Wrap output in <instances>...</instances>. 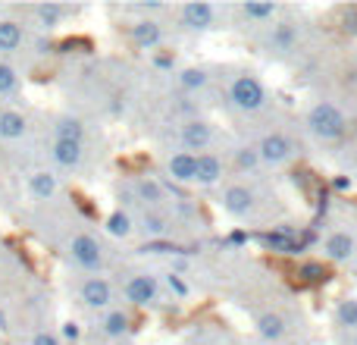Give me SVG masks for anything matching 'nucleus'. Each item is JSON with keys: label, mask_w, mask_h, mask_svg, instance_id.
<instances>
[{"label": "nucleus", "mask_w": 357, "mask_h": 345, "mask_svg": "<svg viewBox=\"0 0 357 345\" xmlns=\"http://www.w3.org/2000/svg\"><path fill=\"white\" fill-rule=\"evenodd\" d=\"M304 119H307L310 135L320 138V142H335V138H342L348 132L345 113H342L333 101H317V104L307 110V117H304Z\"/></svg>", "instance_id": "obj_1"}, {"label": "nucleus", "mask_w": 357, "mask_h": 345, "mask_svg": "<svg viewBox=\"0 0 357 345\" xmlns=\"http://www.w3.org/2000/svg\"><path fill=\"white\" fill-rule=\"evenodd\" d=\"M229 101H232V107H238L245 113H257L266 104V88L257 75H235L232 85H229Z\"/></svg>", "instance_id": "obj_2"}, {"label": "nucleus", "mask_w": 357, "mask_h": 345, "mask_svg": "<svg viewBox=\"0 0 357 345\" xmlns=\"http://www.w3.org/2000/svg\"><path fill=\"white\" fill-rule=\"evenodd\" d=\"M69 258H73L82 270H100V264H104V248H100V242L94 239V235H75V239L69 242Z\"/></svg>", "instance_id": "obj_3"}, {"label": "nucleus", "mask_w": 357, "mask_h": 345, "mask_svg": "<svg viewBox=\"0 0 357 345\" xmlns=\"http://www.w3.org/2000/svg\"><path fill=\"white\" fill-rule=\"evenodd\" d=\"M126 302L135 304V308H148V304L157 302V295H160V283H157V277H151V273H135V277L126 283Z\"/></svg>", "instance_id": "obj_4"}, {"label": "nucleus", "mask_w": 357, "mask_h": 345, "mask_svg": "<svg viewBox=\"0 0 357 345\" xmlns=\"http://www.w3.org/2000/svg\"><path fill=\"white\" fill-rule=\"evenodd\" d=\"M257 154H260V161H264V163H273V167H279V163L291 161V154H295V145H291V138L282 135V132H270V135L260 138Z\"/></svg>", "instance_id": "obj_5"}, {"label": "nucleus", "mask_w": 357, "mask_h": 345, "mask_svg": "<svg viewBox=\"0 0 357 345\" xmlns=\"http://www.w3.org/2000/svg\"><path fill=\"white\" fill-rule=\"evenodd\" d=\"M178 138H182V148L191 151V154H195V151H207L210 142H213V126H210L207 119L191 117V119H185Z\"/></svg>", "instance_id": "obj_6"}, {"label": "nucleus", "mask_w": 357, "mask_h": 345, "mask_svg": "<svg viewBox=\"0 0 357 345\" xmlns=\"http://www.w3.org/2000/svg\"><path fill=\"white\" fill-rule=\"evenodd\" d=\"M257 239L264 242L270 251H276V254H298V251H304V248H307L310 235L291 233V229H276V233H264V235H257Z\"/></svg>", "instance_id": "obj_7"}, {"label": "nucleus", "mask_w": 357, "mask_h": 345, "mask_svg": "<svg viewBox=\"0 0 357 345\" xmlns=\"http://www.w3.org/2000/svg\"><path fill=\"white\" fill-rule=\"evenodd\" d=\"M178 19H182V25L191 31H207L216 25V10L210 3H204V0H191V3H185L182 10H178Z\"/></svg>", "instance_id": "obj_8"}, {"label": "nucleus", "mask_w": 357, "mask_h": 345, "mask_svg": "<svg viewBox=\"0 0 357 345\" xmlns=\"http://www.w3.org/2000/svg\"><path fill=\"white\" fill-rule=\"evenodd\" d=\"M323 251H326L329 260L345 264V260H351L357 254V239L351 233H345V229H335V233H329L326 239H323Z\"/></svg>", "instance_id": "obj_9"}, {"label": "nucleus", "mask_w": 357, "mask_h": 345, "mask_svg": "<svg viewBox=\"0 0 357 345\" xmlns=\"http://www.w3.org/2000/svg\"><path fill=\"white\" fill-rule=\"evenodd\" d=\"M222 210L232 214V216H248L254 210V191L241 182L222 189Z\"/></svg>", "instance_id": "obj_10"}, {"label": "nucleus", "mask_w": 357, "mask_h": 345, "mask_svg": "<svg viewBox=\"0 0 357 345\" xmlns=\"http://www.w3.org/2000/svg\"><path fill=\"white\" fill-rule=\"evenodd\" d=\"M79 295H82V302L88 304V308H110V302H113V286L107 283L104 277H88L85 283H82V289H79Z\"/></svg>", "instance_id": "obj_11"}, {"label": "nucleus", "mask_w": 357, "mask_h": 345, "mask_svg": "<svg viewBox=\"0 0 357 345\" xmlns=\"http://www.w3.org/2000/svg\"><path fill=\"white\" fill-rule=\"evenodd\" d=\"M167 176L182 185L197 182V154H191V151H176L167 161Z\"/></svg>", "instance_id": "obj_12"}, {"label": "nucleus", "mask_w": 357, "mask_h": 345, "mask_svg": "<svg viewBox=\"0 0 357 345\" xmlns=\"http://www.w3.org/2000/svg\"><path fill=\"white\" fill-rule=\"evenodd\" d=\"M132 41H135V47H142V50L160 47V41H163V25L157 22V19H138V22L132 25Z\"/></svg>", "instance_id": "obj_13"}, {"label": "nucleus", "mask_w": 357, "mask_h": 345, "mask_svg": "<svg viewBox=\"0 0 357 345\" xmlns=\"http://www.w3.org/2000/svg\"><path fill=\"white\" fill-rule=\"evenodd\" d=\"M50 157H54L56 167H66V170H75L82 163V157H85V151H82V145L75 142H56L50 145Z\"/></svg>", "instance_id": "obj_14"}, {"label": "nucleus", "mask_w": 357, "mask_h": 345, "mask_svg": "<svg viewBox=\"0 0 357 345\" xmlns=\"http://www.w3.org/2000/svg\"><path fill=\"white\" fill-rule=\"evenodd\" d=\"M222 161L216 154H197V185H220L222 182Z\"/></svg>", "instance_id": "obj_15"}, {"label": "nucleus", "mask_w": 357, "mask_h": 345, "mask_svg": "<svg viewBox=\"0 0 357 345\" xmlns=\"http://www.w3.org/2000/svg\"><path fill=\"white\" fill-rule=\"evenodd\" d=\"M285 330H289V323H285V317L276 314V311H266V314L257 317V333H260V339L279 342V339L285 336Z\"/></svg>", "instance_id": "obj_16"}, {"label": "nucleus", "mask_w": 357, "mask_h": 345, "mask_svg": "<svg viewBox=\"0 0 357 345\" xmlns=\"http://www.w3.org/2000/svg\"><path fill=\"white\" fill-rule=\"evenodd\" d=\"M25 129H29V123L19 110H0V138L16 142V138L25 135Z\"/></svg>", "instance_id": "obj_17"}, {"label": "nucleus", "mask_w": 357, "mask_h": 345, "mask_svg": "<svg viewBox=\"0 0 357 345\" xmlns=\"http://www.w3.org/2000/svg\"><path fill=\"white\" fill-rule=\"evenodd\" d=\"M54 138H56V142H75V145H82V138H85V126H82L79 117H60L54 123Z\"/></svg>", "instance_id": "obj_18"}, {"label": "nucleus", "mask_w": 357, "mask_h": 345, "mask_svg": "<svg viewBox=\"0 0 357 345\" xmlns=\"http://www.w3.org/2000/svg\"><path fill=\"white\" fill-rule=\"evenodd\" d=\"M29 191L38 198V201H50L56 195V176L47 170H38L29 176Z\"/></svg>", "instance_id": "obj_19"}, {"label": "nucleus", "mask_w": 357, "mask_h": 345, "mask_svg": "<svg viewBox=\"0 0 357 345\" xmlns=\"http://www.w3.org/2000/svg\"><path fill=\"white\" fill-rule=\"evenodd\" d=\"M142 233L148 235V242H163L169 235V220L160 210H148L142 220Z\"/></svg>", "instance_id": "obj_20"}, {"label": "nucleus", "mask_w": 357, "mask_h": 345, "mask_svg": "<svg viewBox=\"0 0 357 345\" xmlns=\"http://www.w3.org/2000/svg\"><path fill=\"white\" fill-rule=\"evenodd\" d=\"M22 44V25L16 19H0V54H13Z\"/></svg>", "instance_id": "obj_21"}, {"label": "nucleus", "mask_w": 357, "mask_h": 345, "mask_svg": "<svg viewBox=\"0 0 357 345\" xmlns=\"http://www.w3.org/2000/svg\"><path fill=\"white\" fill-rule=\"evenodd\" d=\"M100 330H104V336H110V339H119V336L129 333V314L126 311H107L104 321H100Z\"/></svg>", "instance_id": "obj_22"}, {"label": "nucleus", "mask_w": 357, "mask_h": 345, "mask_svg": "<svg viewBox=\"0 0 357 345\" xmlns=\"http://www.w3.org/2000/svg\"><path fill=\"white\" fill-rule=\"evenodd\" d=\"M63 16H66V6H60V3H41V6H35V19H38V25H41L44 31H54L56 25L63 22Z\"/></svg>", "instance_id": "obj_23"}, {"label": "nucleus", "mask_w": 357, "mask_h": 345, "mask_svg": "<svg viewBox=\"0 0 357 345\" xmlns=\"http://www.w3.org/2000/svg\"><path fill=\"white\" fill-rule=\"evenodd\" d=\"M207 82H210V75H207V69H201V66H185L182 73H178V88H182V91H201Z\"/></svg>", "instance_id": "obj_24"}, {"label": "nucleus", "mask_w": 357, "mask_h": 345, "mask_svg": "<svg viewBox=\"0 0 357 345\" xmlns=\"http://www.w3.org/2000/svg\"><path fill=\"white\" fill-rule=\"evenodd\" d=\"M241 13H245L251 22H270L273 16L279 13L276 3H270V0H260V3H254V0H248V3H241Z\"/></svg>", "instance_id": "obj_25"}, {"label": "nucleus", "mask_w": 357, "mask_h": 345, "mask_svg": "<svg viewBox=\"0 0 357 345\" xmlns=\"http://www.w3.org/2000/svg\"><path fill=\"white\" fill-rule=\"evenodd\" d=\"M107 233L116 235V239H126V235H132V216L126 214V210H113L110 216L104 220Z\"/></svg>", "instance_id": "obj_26"}, {"label": "nucleus", "mask_w": 357, "mask_h": 345, "mask_svg": "<svg viewBox=\"0 0 357 345\" xmlns=\"http://www.w3.org/2000/svg\"><path fill=\"white\" fill-rule=\"evenodd\" d=\"M335 323L345 330H357V298H342L335 308Z\"/></svg>", "instance_id": "obj_27"}, {"label": "nucleus", "mask_w": 357, "mask_h": 345, "mask_svg": "<svg viewBox=\"0 0 357 345\" xmlns=\"http://www.w3.org/2000/svg\"><path fill=\"white\" fill-rule=\"evenodd\" d=\"M295 41H298V29H295V25H289V22L276 25V31H273V47H276V50H291V47H295Z\"/></svg>", "instance_id": "obj_28"}, {"label": "nucleus", "mask_w": 357, "mask_h": 345, "mask_svg": "<svg viewBox=\"0 0 357 345\" xmlns=\"http://www.w3.org/2000/svg\"><path fill=\"white\" fill-rule=\"evenodd\" d=\"M138 198H142L144 204H160L163 201V185L151 176L142 179V182H138Z\"/></svg>", "instance_id": "obj_29"}, {"label": "nucleus", "mask_w": 357, "mask_h": 345, "mask_svg": "<svg viewBox=\"0 0 357 345\" xmlns=\"http://www.w3.org/2000/svg\"><path fill=\"white\" fill-rule=\"evenodd\" d=\"M19 88V75L10 63H0V94H13Z\"/></svg>", "instance_id": "obj_30"}, {"label": "nucleus", "mask_w": 357, "mask_h": 345, "mask_svg": "<svg viewBox=\"0 0 357 345\" xmlns=\"http://www.w3.org/2000/svg\"><path fill=\"white\" fill-rule=\"evenodd\" d=\"M257 163H260L257 148H238V151H235V167H238V170H254Z\"/></svg>", "instance_id": "obj_31"}, {"label": "nucleus", "mask_w": 357, "mask_h": 345, "mask_svg": "<svg viewBox=\"0 0 357 345\" xmlns=\"http://www.w3.org/2000/svg\"><path fill=\"white\" fill-rule=\"evenodd\" d=\"M167 286H169V292H173L176 298H188V283L182 279V273H176V270H169L167 273Z\"/></svg>", "instance_id": "obj_32"}, {"label": "nucleus", "mask_w": 357, "mask_h": 345, "mask_svg": "<svg viewBox=\"0 0 357 345\" xmlns=\"http://www.w3.org/2000/svg\"><path fill=\"white\" fill-rule=\"evenodd\" d=\"M301 279L304 283H320L323 277H326V270H323V264H317V260H307V264H301Z\"/></svg>", "instance_id": "obj_33"}, {"label": "nucleus", "mask_w": 357, "mask_h": 345, "mask_svg": "<svg viewBox=\"0 0 357 345\" xmlns=\"http://www.w3.org/2000/svg\"><path fill=\"white\" fill-rule=\"evenodd\" d=\"M138 251H142V254H176L178 248H176V245H169V242L163 239V242H144V245L138 248Z\"/></svg>", "instance_id": "obj_34"}, {"label": "nucleus", "mask_w": 357, "mask_h": 345, "mask_svg": "<svg viewBox=\"0 0 357 345\" xmlns=\"http://www.w3.org/2000/svg\"><path fill=\"white\" fill-rule=\"evenodd\" d=\"M79 336H82V327L75 321L63 323V339H66V342H79Z\"/></svg>", "instance_id": "obj_35"}, {"label": "nucleus", "mask_w": 357, "mask_h": 345, "mask_svg": "<svg viewBox=\"0 0 357 345\" xmlns=\"http://www.w3.org/2000/svg\"><path fill=\"white\" fill-rule=\"evenodd\" d=\"M31 345H60V336L47 333V330H41V333L31 336Z\"/></svg>", "instance_id": "obj_36"}, {"label": "nucleus", "mask_w": 357, "mask_h": 345, "mask_svg": "<svg viewBox=\"0 0 357 345\" xmlns=\"http://www.w3.org/2000/svg\"><path fill=\"white\" fill-rule=\"evenodd\" d=\"M154 66L157 69H173L176 66V57L173 54H157L154 57Z\"/></svg>", "instance_id": "obj_37"}, {"label": "nucleus", "mask_w": 357, "mask_h": 345, "mask_svg": "<svg viewBox=\"0 0 357 345\" xmlns=\"http://www.w3.org/2000/svg\"><path fill=\"white\" fill-rule=\"evenodd\" d=\"M229 242H232V245H241V242H245V233H232L229 235Z\"/></svg>", "instance_id": "obj_38"}, {"label": "nucleus", "mask_w": 357, "mask_h": 345, "mask_svg": "<svg viewBox=\"0 0 357 345\" xmlns=\"http://www.w3.org/2000/svg\"><path fill=\"white\" fill-rule=\"evenodd\" d=\"M0 330H6V317L3 314H0Z\"/></svg>", "instance_id": "obj_39"}, {"label": "nucleus", "mask_w": 357, "mask_h": 345, "mask_svg": "<svg viewBox=\"0 0 357 345\" xmlns=\"http://www.w3.org/2000/svg\"><path fill=\"white\" fill-rule=\"evenodd\" d=\"M191 345H207V342H191Z\"/></svg>", "instance_id": "obj_40"}, {"label": "nucleus", "mask_w": 357, "mask_h": 345, "mask_svg": "<svg viewBox=\"0 0 357 345\" xmlns=\"http://www.w3.org/2000/svg\"><path fill=\"white\" fill-rule=\"evenodd\" d=\"M354 345H357V339H354Z\"/></svg>", "instance_id": "obj_41"}]
</instances>
